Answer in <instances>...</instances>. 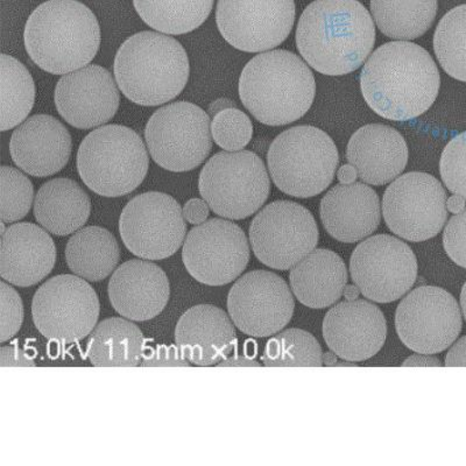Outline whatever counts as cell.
Segmentation results:
<instances>
[{
  "mask_svg": "<svg viewBox=\"0 0 466 466\" xmlns=\"http://www.w3.org/2000/svg\"><path fill=\"white\" fill-rule=\"evenodd\" d=\"M101 27L94 12L77 0H48L25 26V48L31 60L53 75L85 68L101 47Z\"/></svg>",
  "mask_w": 466,
  "mask_h": 466,
  "instance_id": "obj_3",
  "label": "cell"
},
{
  "mask_svg": "<svg viewBox=\"0 0 466 466\" xmlns=\"http://www.w3.org/2000/svg\"><path fill=\"white\" fill-rule=\"evenodd\" d=\"M459 302L447 290L435 286L418 287L401 299L395 327L408 349L435 355L451 348L461 331Z\"/></svg>",
  "mask_w": 466,
  "mask_h": 466,
  "instance_id": "obj_14",
  "label": "cell"
},
{
  "mask_svg": "<svg viewBox=\"0 0 466 466\" xmlns=\"http://www.w3.org/2000/svg\"><path fill=\"white\" fill-rule=\"evenodd\" d=\"M210 207L202 198H191L183 207V215L187 222L193 224V226H199L207 222V218H209Z\"/></svg>",
  "mask_w": 466,
  "mask_h": 466,
  "instance_id": "obj_43",
  "label": "cell"
},
{
  "mask_svg": "<svg viewBox=\"0 0 466 466\" xmlns=\"http://www.w3.org/2000/svg\"><path fill=\"white\" fill-rule=\"evenodd\" d=\"M447 193L431 174L402 175L386 189L382 215L390 230L410 241L434 238L448 219Z\"/></svg>",
  "mask_w": 466,
  "mask_h": 466,
  "instance_id": "obj_13",
  "label": "cell"
},
{
  "mask_svg": "<svg viewBox=\"0 0 466 466\" xmlns=\"http://www.w3.org/2000/svg\"><path fill=\"white\" fill-rule=\"evenodd\" d=\"M466 201L460 195L453 194L451 198L447 199V209L452 214H460L465 209Z\"/></svg>",
  "mask_w": 466,
  "mask_h": 466,
  "instance_id": "obj_49",
  "label": "cell"
},
{
  "mask_svg": "<svg viewBox=\"0 0 466 466\" xmlns=\"http://www.w3.org/2000/svg\"><path fill=\"white\" fill-rule=\"evenodd\" d=\"M386 335L384 314L365 299L340 302L323 320V337L329 349L348 361H364L376 356L384 347Z\"/></svg>",
  "mask_w": 466,
  "mask_h": 466,
  "instance_id": "obj_20",
  "label": "cell"
},
{
  "mask_svg": "<svg viewBox=\"0 0 466 466\" xmlns=\"http://www.w3.org/2000/svg\"><path fill=\"white\" fill-rule=\"evenodd\" d=\"M175 342L189 363H222L238 347L235 328L226 311L211 305L190 308L175 329Z\"/></svg>",
  "mask_w": 466,
  "mask_h": 466,
  "instance_id": "obj_24",
  "label": "cell"
},
{
  "mask_svg": "<svg viewBox=\"0 0 466 466\" xmlns=\"http://www.w3.org/2000/svg\"><path fill=\"white\" fill-rule=\"evenodd\" d=\"M441 86L439 68L421 46L397 41L380 46L360 74L366 103L395 122L418 118L431 109Z\"/></svg>",
  "mask_w": 466,
  "mask_h": 466,
  "instance_id": "obj_1",
  "label": "cell"
},
{
  "mask_svg": "<svg viewBox=\"0 0 466 466\" xmlns=\"http://www.w3.org/2000/svg\"><path fill=\"white\" fill-rule=\"evenodd\" d=\"M402 366H420V368L421 366H441V361L431 355L419 353V355L408 358V360L403 361Z\"/></svg>",
  "mask_w": 466,
  "mask_h": 466,
  "instance_id": "obj_46",
  "label": "cell"
},
{
  "mask_svg": "<svg viewBox=\"0 0 466 466\" xmlns=\"http://www.w3.org/2000/svg\"><path fill=\"white\" fill-rule=\"evenodd\" d=\"M358 177V170L355 166L343 165L342 167L339 169V173H337V177H339V181L342 183V185H351V183H355Z\"/></svg>",
  "mask_w": 466,
  "mask_h": 466,
  "instance_id": "obj_47",
  "label": "cell"
},
{
  "mask_svg": "<svg viewBox=\"0 0 466 466\" xmlns=\"http://www.w3.org/2000/svg\"><path fill=\"white\" fill-rule=\"evenodd\" d=\"M198 190L216 215L244 219L268 201L270 181L264 162L256 153L224 151L203 166Z\"/></svg>",
  "mask_w": 466,
  "mask_h": 466,
  "instance_id": "obj_8",
  "label": "cell"
},
{
  "mask_svg": "<svg viewBox=\"0 0 466 466\" xmlns=\"http://www.w3.org/2000/svg\"><path fill=\"white\" fill-rule=\"evenodd\" d=\"M230 107H236V104L231 102L230 99L219 98L218 101L212 102L209 107H208V115L214 118L219 112L230 109Z\"/></svg>",
  "mask_w": 466,
  "mask_h": 466,
  "instance_id": "obj_48",
  "label": "cell"
},
{
  "mask_svg": "<svg viewBox=\"0 0 466 466\" xmlns=\"http://www.w3.org/2000/svg\"><path fill=\"white\" fill-rule=\"evenodd\" d=\"M443 247L455 264L466 268V208L449 220L444 228Z\"/></svg>",
  "mask_w": 466,
  "mask_h": 466,
  "instance_id": "obj_40",
  "label": "cell"
},
{
  "mask_svg": "<svg viewBox=\"0 0 466 466\" xmlns=\"http://www.w3.org/2000/svg\"><path fill=\"white\" fill-rule=\"evenodd\" d=\"M89 195L72 178L56 177L44 183L35 199V218L56 236L75 233L89 219Z\"/></svg>",
  "mask_w": 466,
  "mask_h": 466,
  "instance_id": "obj_28",
  "label": "cell"
},
{
  "mask_svg": "<svg viewBox=\"0 0 466 466\" xmlns=\"http://www.w3.org/2000/svg\"><path fill=\"white\" fill-rule=\"evenodd\" d=\"M56 261V244L43 228L16 223L2 233L0 276L8 284L35 286L51 274Z\"/></svg>",
  "mask_w": 466,
  "mask_h": 466,
  "instance_id": "obj_23",
  "label": "cell"
},
{
  "mask_svg": "<svg viewBox=\"0 0 466 466\" xmlns=\"http://www.w3.org/2000/svg\"><path fill=\"white\" fill-rule=\"evenodd\" d=\"M461 311H463L464 319L466 320V282L461 293Z\"/></svg>",
  "mask_w": 466,
  "mask_h": 466,
  "instance_id": "obj_53",
  "label": "cell"
},
{
  "mask_svg": "<svg viewBox=\"0 0 466 466\" xmlns=\"http://www.w3.org/2000/svg\"><path fill=\"white\" fill-rule=\"evenodd\" d=\"M314 74L294 53L278 49L248 62L239 78V97L258 122L284 127L297 122L313 106Z\"/></svg>",
  "mask_w": 466,
  "mask_h": 466,
  "instance_id": "obj_4",
  "label": "cell"
},
{
  "mask_svg": "<svg viewBox=\"0 0 466 466\" xmlns=\"http://www.w3.org/2000/svg\"><path fill=\"white\" fill-rule=\"evenodd\" d=\"M339 156L334 140L318 127H295L274 139L268 154L270 177L290 197L314 198L334 181Z\"/></svg>",
  "mask_w": 466,
  "mask_h": 466,
  "instance_id": "obj_7",
  "label": "cell"
},
{
  "mask_svg": "<svg viewBox=\"0 0 466 466\" xmlns=\"http://www.w3.org/2000/svg\"><path fill=\"white\" fill-rule=\"evenodd\" d=\"M141 366L144 368H189V360L177 345H146Z\"/></svg>",
  "mask_w": 466,
  "mask_h": 466,
  "instance_id": "obj_41",
  "label": "cell"
},
{
  "mask_svg": "<svg viewBox=\"0 0 466 466\" xmlns=\"http://www.w3.org/2000/svg\"><path fill=\"white\" fill-rule=\"evenodd\" d=\"M295 22L294 0H218L216 23L233 47L260 53L278 47Z\"/></svg>",
  "mask_w": 466,
  "mask_h": 466,
  "instance_id": "obj_17",
  "label": "cell"
},
{
  "mask_svg": "<svg viewBox=\"0 0 466 466\" xmlns=\"http://www.w3.org/2000/svg\"><path fill=\"white\" fill-rule=\"evenodd\" d=\"M0 365L3 368L8 366H35V355H29L27 351L20 349L18 345H10V347H3L0 350Z\"/></svg>",
  "mask_w": 466,
  "mask_h": 466,
  "instance_id": "obj_42",
  "label": "cell"
},
{
  "mask_svg": "<svg viewBox=\"0 0 466 466\" xmlns=\"http://www.w3.org/2000/svg\"><path fill=\"white\" fill-rule=\"evenodd\" d=\"M353 284L366 299L378 303L398 301L413 289L418 260L402 240L377 235L358 245L350 261Z\"/></svg>",
  "mask_w": 466,
  "mask_h": 466,
  "instance_id": "obj_15",
  "label": "cell"
},
{
  "mask_svg": "<svg viewBox=\"0 0 466 466\" xmlns=\"http://www.w3.org/2000/svg\"><path fill=\"white\" fill-rule=\"evenodd\" d=\"M149 157L141 137L124 125L91 131L77 152V170L85 185L104 198L132 193L148 173Z\"/></svg>",
  "mask_w": 466,
  "mask_h": 466,
  "instance_id": "obj_6",
  "label": "cell"
},
{
  "mask_svg": "<svg viewBox=\"0 0 466 466\" xmlns=\"http://www.w3.org/2000/svg\"><path fill=\"white\" fill-rule=\"evenodd\" d=\"M119 245L106 228L86 227L74 233L66 248V260L77 277L87 281L104 280L119 261Z\"/></svg>",
  "mask_w": 466,
  "mask_h": 466,
  "instance_id": "obj_30",
  "label": "cell"
},
{
  "mask_svg": "<svg viewBox=\"0 0 466 466\" xmlns=\"http://www.w3.org/2000/svg\"><path fill=\"white\" fill-rule=\"evenodd\" d=\"M119 232L133 255L145 260H161L182 247L187 224L177 199L159 191H148L132 198L124 208Z\"/></svg>",
  "mask_w": 466,
  "mask_h": 466,
  "instance_id": "obj_11",
  "label": "cell"
},
{
  "mask_svg": "<svg viewBox=\"0 0 466 466\" xmlns=\"http://www.w3.org/2000/svg\"><path fill=\"white\" fill-rule=\"evenodd\" d=\"M2 180V223H15L26 218L35 203V187L20 170L10 166L0 167Z\"/></svg>",
  "mask_w": 466,
  "mask_h": 466,
  "instance_id": "obj_36",
  "label": "cell"
},
{
  "mask_svg": "<svg viewBox=\"0 0 466 466\" xmlns=\"http://www.w3.org/2000/svg\"><path fill=\"white\" fill-rule=\"evenodd\" d=\"M262 361L268 368L323 365L322 348L309 332L287 329L266 344Z\"/></svg>",
  "mask_w": 466,
  "mask_h": 466,
  "instance_id": "obj_35",
  "label": "cell"
},
{
  "mask_svg": "<svg viewBox=\"0 0 466 466\" xmlns=\"http://www.w3.org/2000/svg\"><path fill=\"white\" fill-rule=\"evenodd\" d=\"M2 75V119L0 131L19 127L28 118L35 102V83L31 73L15 57L0 56Z\"/></svg>",
  "mask_w": 466,
  "mask_h": 466,
  "instance_id": "obj_33",
  "label": "cell"
},
{
  "mask_svg": "<svg viewBox=\"0 0 466 466\" xmlns=\"http://www.w3.org/2000/svg\"><path fill=\"white\" fill-rule=\"evenodd\" d=\"M119 90L109 70L87 65L64 75L57 82L54 98L58 114L66 123L90 130L114 118L119 109Z\"/></svg>",
  "mask_w": 466,
  "mask_h": 466,
  "instance_id": "obj_19",
  "label": "cell"
},
{
  "mask_svg": "<svg viewBox=\"0 0 466 466\" xmlns=\"http://www.w3.org/2000/svg\"><path fill=\"white\" fill-rule=\"evenodd\" d=\"M114 73L125 97L141 106H159L185 89L189 80V57L174 37L160 32H140L120 46Z\"/></svg>",
  "mask_w": 466,
  "mask_h": 466,
  "instance_id": "obj_5",
  "label": "cell"
},
{
  "mask_svg": "<svg viewBox=\"0 0 466 466\" xmlns=\"http://www.w3.org/2000/svg\"><path fill=\"white\" fill-rule=\"evenodd\" d=\"M376 191L364 183L339 185L320 202V219L329 235L342 243H356L371 236L381 220Z\"/></svg>",
  "mask_w": 466,
  "mask_h": 466,
  "instance_id": "obj_25",
  "label": "cell"
},
{
  "mask_svg": "<svg viewBox=\"0 0 466 466\" xmlns=\"http://www.w3.org/2000/svg\"><path fill=\"white\" fill-rule=\"evenodd\" d=\"M360 290L357 289L356 285H349L345 287L344 289V297L348 299V301H353V299H357L360 297Z\"/></svg>",
  "mask_w": 466,
  "mask_h": 466,
  "instance_id": "obj_51",
  "label": "cell"
},
{
  "mask_svg": "<svg viewBox=\"0 0 466 466\" xmlns=\"http://www.w3.org/2000/svg\"><path fill=\"white\" fill-rule=\"evenodd\" d=\"M72 136L56 116L35 115L15 127L10 140L12 160L23 172L47 177L68 164Z\"/></svg>",
  "mask_w": 466,
  "mask_h": 466,
  "instance_id": "obj_21",
  "label": "cell"
},
{
  "mask_svg": "<svg viewBox=\"0 0 466 466\" xmlns=\"http://www.w3.org/2000/svg\"><path fill=\"white\" fill-rule=\"evenodd\" d=\"M371 12L382 35L414 40L434 23L437 0H371Z\"/></svg>",
  "mask_w": 466,
  "mask_h": 466,
  "instance_id": "obj_31",
  "label": "cell"
},
{
  "mask_svg": "<svg viewBox=\"0 0 466 466\" xmlns=\"http://www.w3.org/2000/svg\"><path fill=\"white\" fill-rule=\"evenodd\" d=\"M211 135L224 151H243L252 139L253 125L247 114L237 107H230L212 118Z\"/></svg>",
  "mask_w": 466,
  "mask_h": 466,
  "instance_id": "obj_37",
  "label": "cell"
},
{
  "mask_svg": "<svg viewBox=\"0 0 466 466\" xmlns=\"http://www.w3.org/2000/svg\"><path fill=\"white\" fill-rule=\"evenodd\" d=\"M215 0H133L145 24L164 35H181L203 25Z\"/></svg>",
  "mask_w": 466,
  "mask_h": 466,
  "instance_id": "obj_32",
  "label": "cell"
},
{
  "mask_svg": "<svg viewBox=\"0 0 466 466\" xmlns=\"http://www.w3.org/2000/svg\"><path fill=\"white\" fill-rule=\"evenodd\" d=\"M434 51L444 72L466 82V4L441 19L434 35Z\"/></svg>",
  "mask_w": 466,
  "mask_h": 466,
  "instance_id": "obj_34",
  "label": "cell"
},
{
  "mask_svg": "<svg viewBox=\"0 0 466 466\" xmlns=\"http://www.w3.org/2000/svg\"><path fill=\"white\" fill-rule=\"evenodd\" d=\"M211 116L189 102L160 107L148 119L145 139L160 167L174 173L190 172L206 161L212 148Z\"/></svg>",
  "mask_w": 466,
  "mask_h": 466,
  "instance_id": "obj_9",
  "label": "cell"
},
{
  "mask_svg": "<svg viewBox=\"0 0 466 466\" xmlns=\"http://www.w3.org/2000/svg\"><path fill=\"white\" fill-rule=\"evenodd\" d=\"M337 361V355L334 352L323 353V364L335 365Z\"/></svg>",
  "mask_w": 466,
  "mask_h": 466,
  "instance_id": "obj_52",
  "label": "cell"
},
{
  "mask_svg": "<svg viewBox=\"0 0 466 466\" xmlns=\"http://www.w3.org/2000/svg\"><path fill=\"white\" fill-rule=\"evenodd\" d=\"M440 172L447 188L466 201V131L445 146L441 157Z\"/></svg>",
  "mask_w": 466,
  "mask_h": 466,
  "instance_id": "obj_38",
  "label": "cell"
},
{
  "mask_svg": "<svg viewBox=\"0 0 466 466\" xmlns=\"http://www.w3.org/2000/svg\"><path fill=\"white\" fill-rule=\"evenodd\" d=\"M182 260L190 276L201 284H230L248 268V237L230 220H207L191 228L187 235L183 243Z\"/></svg>",
  "mask_w": 466,
  "mask_h": 466,
  "instance_id": "obj_16",
  "label": "cell"
},
{
  "mask_svg": "<svg viewBox=\"0 0 466 466\" xmlns=\"http://www.w3.org/2000/svg\"><path fill=\"white\" fill-rule=\"evenodd\" d=\"M167 276L159 266L144 260L125 262L109 282V297L116 313L131 320L152 319L169 301Z\"/></svg>",
  "mask_w": 466,
  "mask_h": 466,
  "instance_id": "obj_22",
  "label": "cell"
},
{
  "mask_svg": "<svg viewBox=\"0 0 466 466\" xmlns=\"http://www.w3.org/2000/svg\"><path fill=\"white\" fill-rule=\"evenodd\" d=\"M218 366L219 368H223V366L233 368V366H260V364H258L256 360H251V358L245 355L244 352H238V347H237L232 355Z\"/></svg>",
  "mask_w": 466,
  "mask_h": 466,
  "instance_id": "obj_45",
  "label": "cell"
},
{
  "mask_svg": "<svg viewBox=\"0 0 466 466\" xmlns=\"http://www.w3.org/2000/svg\"><path fill=\"white\" fill-rule=\"evenodd\" d=\"M293 294L284 279L268 270H253L233 285L228 315L241 332L252 337L278 334L294 314Z\"/></svg>",
  "mask_w": 466,
  "mask_h": 466,
  "instance_id": "obj_18",
  "label": "cell"
},
{
  "mask_svg": "<svg viewBox=\"0 0 466 466\" xmlns=\"http://www.w3.org/2000/svg\"><path fill=\"white\" fill-rule=\"evenodd\" d=\"M243 352L248 357L251 358V360H256L258 355V345L253 339H248L244 344Z\"/></svg>",
  "mask_w": 466,
  "mask_h": 466,
  "instance_id": "obj_50",
  "label": "cell"
},
{
  "mask_svg": "<svg viewBox=\"0 0 466 466\" xmlns=\"http://www.w3.org/2000/svg\"><path fill=\"white\" fill-rule=\"evenodd\" d=\"M291 290L303 306L323 309L344 295L348 285L345 262L330 249H314L291 268Z\"/></svg>",
  "mask_w": 466,
  "mask_h": 466,
  "instance_id": "obj_27",
  "label": "cell"
},
{
  "mask_svg": "<svg viewBox=\"0 0 466 466\" xmlns=\"http://www.w3.org/2000/svg\"><path fill=\"white\" fill-rule=\"evenodd\" d=\"M319 241L318 224L307 208L290 201L266 206L249 226V243L262 264L289 269L313 252Z\"/></svg>",
  "mask_w": 466,
  "mask_h": 466,
  "instance_id": "obj_12",
  "label": "cell"
},
{
  "mask_svg": "<svg viewBox=\"0 0 466 466\" xmlns=\"http://www.w3.org/2000/svg\"><path fill=\"white\" fill-rule=\"evenodd\" d=\"M32 316L46 339L73 344L94 330L99 318V299L85 279L62 274L36 290Z\"/></svg>",
  "mask_w": 466,
  "mask_h": 466,
  "instance_id": "obj_10",
  "label": "cell"
},
{
  "mask_svg": "<svg viewBox=\"0 0 466 466\" xmlns=\"http://www.w3.org/2000/svg\"><path fill=\"white\" fill-rule=\"evenodd\" d=\"M445 365L451 366V368L466 366V336L461 337L449 350L447 358H445Z\"/></svg>",
  "mask_w": 466,
  "mask_h": 466,
  "instance_id": "obj_44",
  "label": "cell"
},
{
  "mask_svg": "<svg viewBox=\"0 0 466 466\" xmlns=\"http://www.w3.org/2000/svg\"><path fill=\"white\" fill-rule=\"evenodd\" d=\"M374 43L372 16L358 0H315L299 20V52L311 68L329 76L356 72Z\"/></svg>",
  "mask_w": 466,
  "mask_h": 466,
  "instance_id": "obj_2",
  "label": "cell"
},
{
  "mask_svg": "<svg viewBox=\"0 0 466 466\" xmlns=\"http://www.w3.org/2000/svg\"><path fill=\"white\" fill-rule=\"evenodd\" d=\"M0 307V342L5 343L20 330L24 320L22 298L5 281L2 282Z\"/></svg>",
  "mask_w": 466,
  "mask_h": 466,
  "instance_id": "obj_39",
  "label": "cell"
},
{
  "mask_svg": "<svg viewBox=\"0 0 466 466\" xmlns=\"http://www.w3.org/2000/svg\"><path fill=\"white\" fill-rule=\"evenodd\" d=\"M145 347L143 332L135 323L112 318L91 331L86 355L97 368H135L143 360Z\"/></svg>",
  "mask_w": 466,
  "mask_h": 466,
  "instance_id": "obj_29",
  "label": "cell"
},
{
  "mask_svg": "<svg viewBox=\"0 0 466 466\" xmlns=\"http://www.w3.org/2000/svg\"><path fill=\"white\" fill-rule=\"evenodd\" d=\"M347 159L361 181L384 186L406 168L408 147L400 132L382 124H369L353 133Z\"/></svg>",
  "mask_w": 466,
  "mask_h": 466,
  "instance_id": "obj_26",
  "label": "cell"
}]
</instances>
